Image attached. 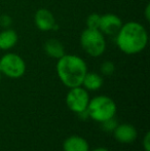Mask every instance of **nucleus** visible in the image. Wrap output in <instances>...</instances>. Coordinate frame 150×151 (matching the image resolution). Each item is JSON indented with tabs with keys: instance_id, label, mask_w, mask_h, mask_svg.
<instances>
[{
	"instance_id": "f257e3e1",
	"label": "nucleus",
	"mask_w": 150,
	"mask_h": 151,
	"mask_svg": "<svg viewBox=\"0 0 150 151\" xmlns=\"http://www.w3.org/2000/svg\"><path fill=\"white\" fill-rule=\"evenodd\" d=\"M116 45L126 55H137L145 50L148 44V33L141 23L131 21L122 24L115 35Z\"/></svg>"
},
{
	"instance_id": "f03ea898",
	"label": "nucleus",
	"mask_w": 150,
	"mask_h": 151,
	"mask_svg": "<svg viewBox=\"0 0 150 151\" xmlns=\"http://www.w3.org/2000/svg\"><path fill=\"white\" fill-rule=\"evenodd\" d=\"M58 77L69 88L80 86L88 72L85 61L76 55H66L58 59L56 65Z\"/></svg>"
},
{
	"instance_id": "7ed1b4c3",
	"label": "nucleus",
	"mask_w": 150,
	"mask_h": 151,
	"mask_svg": "<svg viewBox=\"0 0 150 151\" xmlns=\"http://www.w3.org/2000/svg\"><path fill=\"white\" fill-rule=\"evenodd\" d=\"M80 45L90 57L98 58L106 50L105 35L99 29L86 28L80 34Z\"/></svg>"
},
{
	"instance_id": "20e7f679",
	"label": "nucleus",
	"mask_w": 150,
	"mask_h": 151,
	"mask_svg": "<svg viewBox=\"0 0 150 151\" xmlns=\"http://www.w3.org/2000/svg\"><path fill=\"white\" fill-rule=\"evenodd\" d=\"M86 110L90 118L98 122H103L115 116L117 107L111 98L107 96H98L90 100Z\"/></svg>"
},
{
	"instance_id": "39448f33",
	"label": "nucleus",
	"mask_w": 150,
	"mask_h": 151,
	"mask_svg": "<svg viewBox=\"0 0 150 151\" xmlns=\"http://www.w3.org/2000/svg\"><path fill=\"white\" fill-rule=\"evenodd\" d=\"M27 69L26 62L14 52H7L0 58V71L2 75L9 78H21Z\"/></svg>"
},
{
	"instance_id": "423d86ee",
	"label": "nucleus",
	"mask_w": 150,
	"mask_h": 151,
	"mask_svg": "<svg viewBox=\"0 0 150 151\" xmlns=\"http://www.w3.org/2000/svg\"><path fill=\"white\" fill-rule=\"evenodd\" d=\"M90 102L88 93L83 86H76L70 88L66 96L67 107L75 113H79L86 110Z\"/></svg>"
},
{
	"instance_id": "0eeeda50",
	"label": "nucleus",
	"mask_w": 150,
	"mask_h": 151,
	"mask_svg": "<svg viewBox=\"0 0 150 151\" xmlns=\"http://www.w3.org/2000/svg\"><path fill=\"white\" fill-rule=\"evenodd\" d=\"M35 26L42 32L54 31L59 28L55 16L50 10L46 8H39L34 16Z\"/></svg>"
},
{
	"instance_id": "6e6552de",
	"label": "nucleus",
	"mask_w": 150,
	"mask_h": 151,
	"mask_svg": "<svg viewBox=\"0 0 150 151\" xmlns=\"http://www.w3.org/2000/svg\"><path fill=\"white\" fill-rule=\"evenodd\" d=\"M122 21L117 14H105L101 16L99 30L104 35H116L117 32L122 26Z\"/></svg>"
},
{
	"instance_id": "1a4fd4ad",
	"label": "nucleus",
	"mask_w": 150,
	"mask_h": 151,
	"mask_svg": "<svg viewBox=\"0 0 150 151\" xmlns=\"http://www.w3.org/2000/svg\"><path fill=\"white\" fill-rule=\"evenodd\" d=\"M114 138L120 143H132L136 140L138 133L134 125L130 123H122L118 124L113 132Z\"/></svg>"
},
{
	"instance_id": "9d476101",
	"label": "nucleus",
	"mask_w": 150,
	"mask_h": 151,
	"mask_svg": "<svg viewBox=\"0 0 150 151\" xmlns=\"http://www.w3.org/2000/svg\"><path fill=\"white\" fill-rule=\"evenodd\" d=\"M64 151H90V145L84 138L77 135L68 137L63 143Z\"/></svg>"
},
{
	"instance_id": "9b49d317",
	"label": "nucleus",
	"mask_w": 150,
	"mask_h": 151,
	"mask_svg": "<svg viewBox=\"0 0 150 151\" xmlns=\"http://www.w3.org/2000/svg\"><path fill=\"white\" fill-rule=\"evenodd\" d=\"M18 33L11 28H5L0 32V50H9L18 43Z\"/></svg>"
},
{
	"instance_id": "f8f14e48",
	"label": "nucleus",
	"mask_w": 150,
	"mask_h": 151,
	"mask_svg": "<svg viewBox=\"0 0 150 151\" xmlns=\"http://www.w3.org/2000/svg\"><path fill=\"white\" fill-rule=\"evenodd\" d=\"M44 52L50 58L52 59H60L65 55V47L60 40L56 38L47 39L44 43Z\"/></svg>"
},
{
	"instance_id": "ddd939ff",
	"label": "nucleus",
	"mask_w": 150,
	"mask_h": 151,
	"mask_svg": "<svg viewBox=\"0 0 150 151\" xmlns=\"http://www.w3.org/2000/svg\"><path fill=\"white\" fill-rule=\"evenodd\" d=\"M103 86V77L96 72H86L81 86L86 91H98Z\"/></svg>"
},
{
	"instance_id": "4468645a",
	"label": "nucleus",
	"mask_w": 150,
	"mask_h": 151,
	"mask_svg": "<svg viewBox=\"0 0 150 151\" xmlns=\"http://www.w3.org/2000/svg\"><path fill=\"white\" fill-rule=\"evenodd\" d=\"M100 19L101 14L94 12V14H90L88 16L85 21L86 28L90 29H99V25H100Z\"/></svg>"
},
{
	"instance_id": "2eb2a0df",
	"label": "nucleus",
	"mask_w": 150,
	"mask_h": 151,
	"mask_svg": "<svg viewBox=\"0 0 150 151\" xmlns=\"http://www.w3.org/2000/svg\"><path fill=\"white\" fill-rule=\"evenodd\" d=\"M100 70H101V73L105 76H110L112 75L115 71V65H114L113 62L111 61H105L102 63L100 67Z\"/></svg>"
},
{
	"instance_id": "dca6fc26",
	"label": "nucleus",
	"mask_w": 150,
	"mask_h": 151,
	"mask_svg": "<svg viewBox=\"0 0 150 151\" xmlns=\"http://www.w3.org/2000/svg\"><path fill=\"white\" fill-rule=\"evenodd\" d=\"M102 123V127H103V129L105 132H114V129H116V127L118 125L117 123V120L115 119V117H111L109 119H106L104 120Z\"/></svg>"
},
{
	"instance_id": "f3484780",
	"label": "nucleus",
	"mask_w": 150,
	"mask_h": 151,
	"mask_svg": "<svg viewBox=\"0 0 150 151\" xmlns=\"http://www.w3.org/2000/svg\"><path fill=\"white\" fill-rule=\"evenodd\" d=\"M12 23V20L10 18V16L8 14H2L0 16V26L5 28H10V25Z\"/></svg>"
},
{
	"instance_id": "a211bd4d",
	"label": "nucleus",
	"mask_w": 150,
	"mask_h": 151,
	"mask_svg": "<svg viewBox=\"0 0 150 151\" xmlns=\"http://www.w3.org/2000/svg\"><path fill=\"white\" fill-rule=\"evenodd\" d=\"M143 147H144L145 151H150V134L146 133L143 140Z\"/></svg>"
},
{
	"instance_id": "6ab92c4d",
	"label": "nucleus",
	"mask_w": 150,
	"mask_h": 151,
	"mask_svg": "<svg viewBox=\"0 0 150 151\" xmlns=\"http://www.w3.org/2000/svg\"><path fill=\"white\" fill-rule=\"evenodd\" d=\"M144 16H145V19H146L147 21L150 20V4H147L146 7H145Z\"/></svg>"
},
{
	"instance_id": "aec40b11",
	"label": "nucleus",
	"mask_w": 150,
	"mask_h": 151,
	"mask_svg": "<svg viewBox=\"0 0 150 151\" xmlns=\"http://www.w3.org/2000/svg\"><path fill=\"white\" fill-rule=\"evenodd\" d=\"M93 151H110V150L107 149V148H105V147H98V148H95Z\"/></svg>"
},
{
	"instance_id": "412c9836",
	"label": "nucleus",
	"mask_w": 150,
	"mask_h": 151,
	"mask_svg": "<svg viewBox=\"0 0 150 151\" xmlns=\"http://www.w3.org/2000/svg\"><path fill=\"white\" fill-rule=\"evenodd\" d=\"M1 78H2V73H1V71H0V81H1Z\"/></svg>"
}]
</instances>
